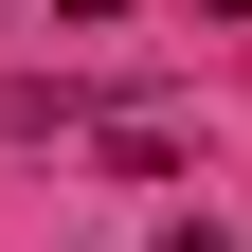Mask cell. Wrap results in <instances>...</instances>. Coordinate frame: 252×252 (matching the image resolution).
I'll use <instances>...</instances> for the list:
<instances>
[{
    "label": "cell",
    "mask_w": 252,
    "mask_h": 252,
    "mask_svg": "<svg viewBox=\"0 0 252 252\" xmlns=\"http://www.w3.org/2000/svg\"><path fill=\"white\" fill-rule=\"evenodd\" d=\"M54 126H72V90L54 72H0V144H54Z\"/></svg>",
    "instance_id": "cell-1"
},
{
    "label": "cell",
    "mask_w": 252,
    "mask_h": 252,
    "mask_svg": "<svg viewBox=\"0 0 252 252\" xmlns=\"http://www.w3.org/2000/svg\"><path fill=\"white\" fill-rule=\"evenodd\" d=\"M162 252H234V234H216V216H180V234H162Z\"/></svg>",
    "instance_id": "cell-2"
}]
</instances>
